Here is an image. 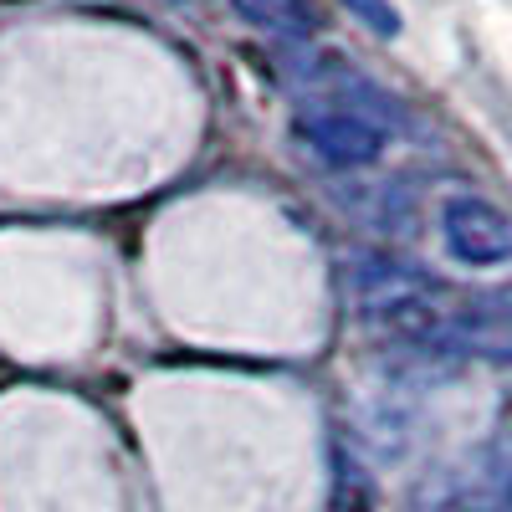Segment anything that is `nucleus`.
Listing matches in <instances>:
<instances>
[{"mask_svg": "<svg viewBox=\"0 0 512 512\" xmlns=\"http://www.w3.org/2000/svg\"><path fill=\"white\" fill-rule=\"evenodd\" d=\"M354 308L379 338L451 354V323L461 308V292L405 262H364L354 267Z\"/></svg>", "mask_w": 512, "mask_h": 512, "instance_id": "nucleus-1", "label": "nucleus"}, {"mask_svg": "<svg viewBox=\"0 0 512 512\" xmlns=\"http://www.w3.org/2000/svg\"><path fill=\"white\" fill-rule=\"evenodd\" d=\"M292 134L333 169H364L390 149V128L379 123V108H359V103L323 98V93L297 103Z\"/></svg>", "mask_w": 512, "mask_h": 512, "instance_id": "nucleus-2", "label": "nucleus"}, {"mask_svg": "<svg viewBox=\"0 0 512 512\" xmlns=\"http://www.w3.org/2000/svg\"><path fill=\"white\" fill-rule=\"evenodd\" d=\"M441 236L461 267L512 262V221L482 195H451L441 205Z\"/></svg>", "mask_w": 512, "mask_h": 512, "instance_id": "nucleus-3", "label": "nucleus"}, {"mask_svg": "<svg viewBox=\"0 0 512 512\" xmlns=\"http://www.w3.org/2000/svg\"><path fill=\"white\" fill-rule=\"evenodd\" d=\"M451 354L512 359V287L461 297L456 323H451Z\"/></svg>", "mask_w": 512, "mask_h": 512, "instance_id": "nucleus-4", "label": "nucleus"}, {"mask_svg": "<svg viewBox=\"0 0 512 512\" xmlns=\"http://www.w3.org/2000/svg\"><path fill=\"white\" fill-rule=\"evenodd\" d=\"M236 11L282 41H313L323 31V16L313 0H236Z\"/></svg>", "mask_w": 512, "mask_h": 512, "instance_id": "nucleus-5", "label": "nucleus"}, {"mask_svg": "<svg viewBox=\"0 0 512 512\" xmlns=\"http://www.w3.org/2000/svg\"><path fill=\"white\" fill-rule=\"evenodd\" d=\"M344 6L374 31V36H400V11L390 0H344Z\"/></svg>", "mask_w": 512, "mask_h": 512, "instance_id": "nucleus-6", "label": "nucleus"}]
</instances>
